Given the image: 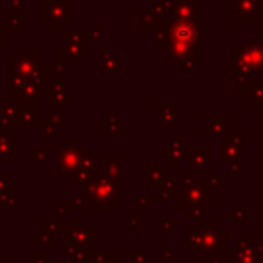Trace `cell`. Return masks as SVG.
<instances>
[{"label":"cell","mask_w":263,"mask_h":263,"mask_svg":"<svg viewBox=\"0 0 263 263\" xmlns=\"http://www.w3.org/2000/svg\"><path fill=\"white\" fill-rule=\"evenodd\" d=\"M228 70L231 73L263 72V42H238L228 49Z\"/></svg>","instance_id":"6da1fadb"},{"label":"cell","mask_w":263,"mask_h":263,"mask_svg":"<svg viewBox=\"0 0 263 263\" xmlns=\"http://www.w3.org/2000/svg\"><path fill=\"white\" fill-rule=\"evenodd\" d=\"M202 22L190 20H172V24L165 25V42H176L181 45H186L197 54H202Z\"/></svg>","instance_id":"7a4b0ae2"},{"label":"cell","mask_w":263,"mask_h":263,"mask_svg":"<svg viewBox=\"0 0 263 263\" xmlns=\"http://www.w3.org/2000/svg\"><path fill=\"white\" fill-rule=\"evenodd\" d=\"M228 13L238 24H258L263 0H228Z\"/></svg>","instance_id":"3957f363"},{"label":"cell","mask_w":263,"mask_h":263,"mask_svg":"<svg viewBox=\"0 0 263 263\" xmlns=\"http://www.w3.org/2000/svg\"><path fill=\"white\" fill-rule=\"evenodd\" d=\"M190 204L192 210H208L210 208V188L204 181H190V184H184L183 194H181V206Z\"/></svg>","instance_id":"277c9868"},{"label":"cell","mask_w":263,"mask_h":263,"mask_svg":"<svg viewBox=\"0 0 263 263\" xmlns=\"http://www.w3.org/2000/svg\"><path fill=\"white\" fill-rule=\"evenodd\" d=\"M242 153H249L243 149V133L242 131H226L220 136V159L226 163H238Z\"/></svg>","instance_id":"5b68a950"},{"label":"cell","mask_w":263,"mask_h":263,"mask_svg":"<svg viewBox=\"0 0 263 263\" xmlns=\"http://www.w3.org/2000/svg\"><path fill=\"white\" fill-rule=\"evenodd\" d=\"M211 151L210 147H190L188 149V168L190 170H210Z\"/></svg>","instance_id":"8992f818"},{"label":"cell","mask_w":263,"mask_h":263,"mask_svg":"<svg viewBox=\"0 0 263 263\" xmlns=\"http://www.w3.org/2000/svg\"><path fill=\"white\" fill-rule=\"evenodd\" d=\"M228 125V117L224 113L220 115H211V118L202 125V133L204 136H222Z\"/></svg>","instance_id":"52a82bcc"},{"label":"cell","mask_w":263,"mask_h":263,"mask_svg":"<svg viewBox=\"0 0 263 263\" xmlns=\"http://www.w3.org/2000/svg\"><path fill=\"white\" fill-rule=\"evenodd\" d=\"M243 93L253 104H263V81H251L243 88Z\"/></svg>","instance_id":"ba28073f"},{"label":"cell","mask_w":263,"mask_h":263,"mask_svg":"<svg viewBox=\"0 0 263 263\" xmlns=\"http://www.w3.org/2000/svg\"><path fill=\"white\" fill-rule=\"evenodd\" d=\"M204 229H188V251H197L202 247Z\"/></svg>","instance_id":"9c48e42d"},{"label":"cell","mask_w":263,"mask_h":263,"mask_svg":"<svg viewBox=\"0 0 263 263\" xmlns=\"http://www.w3.org/2000/svg\"><path fill=\"white\" fill-rule=\"evenodd\" d=\"M195 59H197V58H194V55H192V58H186L184 61H181L179 63V72L181 73H184V72H194Z\"/></svg>","instance_id":"30bf717a"},{"label":"cell","mask_w":263,"mask_h":263,"mask_svg":"<svg viewBox=\"0 0 263 263\" xmlns=\"http://www.w3.org/2000/svg\"><path fill=\"white\" fill-rule=\"evenodd\" d=\"M229 177H242L243 176V172L242 170H235V168H229Z\"/></svg>","instance_id":"8fae6325"},{"label":"cell","mask_w":263,"mask_h":263,"mask_svg":"<svg viewBox=\"0 0 263 263\" xmlns=\"http://www.w3.org/2000/svg\"><path fill=\"white\" fill-rule=\"evenodd\" d=\"M261 165H263V159H261Z\"/></svg>","instance_id":"7c38bea8"}]
</instances>
